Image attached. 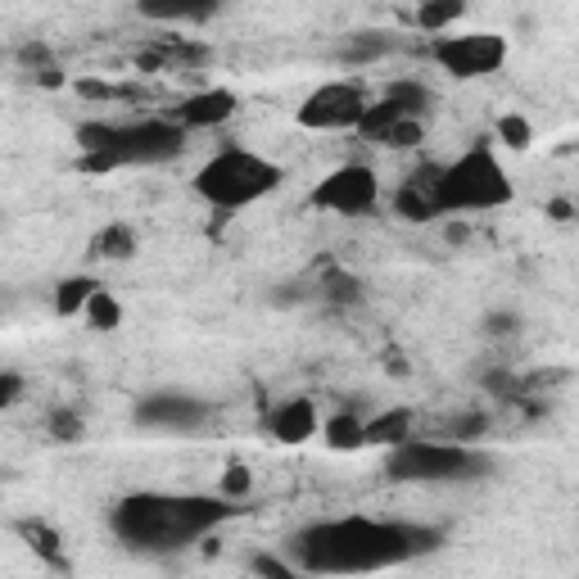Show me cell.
<instances>
[{
  "label": "cell",
  "instance_id": "obj_32",
  "mask_svg": "<svg viewBox=\"0 0 579 579\" xmlns=\"http://www.w3.org/2000/svg\"><path fill=\"white\" fill-rule=\"evenodd\" d=\"M250 566H254L259 579H299L295 566H290V557H276V552H259Z\"/></svg>",
  "mask_w": 579,
  "mask_h": 579
},
{
  "label": "cell",
  "instance_id": "obj_14",
  "mask_svg": "<svg viewBox=\"0 0 579 579\" xmlns=\"http://www.w3.org/2000/svg\"><path fill=\"white\" fill-rule=\"evenodd\" d=\"M408 440H417L408 408H390V412L367 417V449H399Z\"/></svg>",
  "mask_w": 579,
  "mask_h": 579
},
{
  "label": "cell",
  "instance_id": "obj_13",
  "mask_svg": "<svg viewBox=\"0 0 579 579\" xmlns=\"http://www.w3.org/2000/svg\"><path fill=\"white\" fill-rule=\"evenodd\" d=\"M434 181H440V164H421L394 196V213L408 218V222H430L440 218L434 213Z\"/></svg>",
  "mask_w": 579,
  "mask_h": 579
},
{
  "label": "cell",
  "instance_id": "obj_26",
  "mask_svg": "<svg viewBox=\"0 0 579 579\" xmlns=\"http://www.w3.org/2000/svg\"><path fill=\"white\" fill-rule=\"evenodd\" d=\"M218 494L222 498H231V503H250V494H254V475L240 466V462H231L227 471H222V480H218Z\"/></svg>",
  "mask_w": 579,
  "mask_h": 579
},
{
  "label": "cell",
  "instance_id": "obj_15",
  "mask_svg": "<svg viewBox=\"0 0 579 579\" xmlns=\"http://www.w3.org/2000/svg\"><path fill=\"white\" fill-rule=\"evenodd\" d=\"M322 440H326V449H335V453H358V449H367V421L354 417V412H335V417H326V425H322Z\"/></svg>",
  "mask_w": 579,
  "mask_h": 579
},
{
  "label": "cell",
  "instance_id": "obj_33",
  "mask_svg": "<svg viewBox=\"0 0 579 579\" xmlns=\"http://www.w3.org/2000/svg\"><path fill=\"white\" fill-rule=\"evenodd\" d=\"M77 95H86V101H131V91L123 86H109V82H77Z\"/></svg>",
  "mask_w": 579,
  "mask_h": 579
},
{
  "label": "cell",
  "instance_id": "obj_17",
  "mask_svg": "<svg viewBox=\"0 0 579 579\" xmlns=\"http://www.w3.org/2000/svg\"><path fill=\"white\" fill-rule=\"evenodd\" d=\"M19 535L32 544V552L45 561V566H55V570H69L64 561V548H60V535L45 520H19Z\"/></svg>",
  "mask_w": 579,
  "mask_h": 579
},
{
  "label": "cell",
  "instance_id": "obj_11",
  "mask_svg": "<svg viewBox=\"0 0 579 579\" xmlns=\"http://www.w3.org/2000/svg\"><path fill=\"white\" fill-rule=\"evenodd\" d=\"M235 109H240L235 91L213 86V91H196V95H186V101L177 105V114H172V123H181L186 131H204V127H222V123H231V118H235Z\"/></svg>",
  "mask_w": 579,
  "mask_h": 579
},
{
  "label": "cell",
  "instance_id": "obj_20",
  "mask_svg": "<svg viewBox=\"0 0 579 579\" xmlns=\"http://www.w3.org/2000/svg\"><path fill=\"white\" fill-rule=\"evenodd\" d=\"M322 295H326V304L349 308V304L362 299V281H358L354 272H345V267H326V276H322Z\"/></svg>",
  "mask_w": 579,
  "mask_h": 579
},
{
  "label": "cell",
  "instance_id": "obj_7",
  "mask_svg": "<svg viewBox=\"0 0 579 579\" xmlns=\"http://www.w3.org/2000/svg\"><path fill=\"white\" fill-rule=\"evenodd\" d=\"M434 64H440L449 77L457 82H471V77H489L507 64V36L498 32H462V36H440L430 45Z\"/></svg>",
  "mask_w": 579,
  "mask_h": 579
},
{
  "label": "cell",
  "instance_id": "obj_4",
  "mask_svg": "<svg viewBox=\"0 0 579 579\" xmlns=\"http://www.w3.org/2000/svg\"><path fill=\"white\" fill-rule=\"evenodd\" d=\"M516 186L494 150V140H475L453 164H440V181H434V213H494L512 204Z\"/></svg>",
  "mask_w": 579,
  "mask_h": 579
},
{
  "label": "cell",
  "instance_id": "obj_21",
  "mask_svg": "<svg viewBox=\"0 0 579 579\" xmlns=\"http://www.w3.org/2000/svg\"><path fill=\"white\" fill-rule=\"evenodd\" d=\"M462 14H466V6H462V0H440V6H434V0H425V6L417 10V28H421V32H434V36H440L444 28L462 23Z\"/></svg>",
  "mask_w": 579,
  "mask_h": 579
},
{
  "label": "cell",
  "instance_id": "obj_36",
  "mask_svg": "<svg viewBox=\"0 0 579 579\" xmlns=\"http://www.w3.org/2000/svg\"><path fill=\"white\" fill-rule=\"evenodd\" d=\"M385 371H390V376H408L412 367H408V358H403V354H385Z\"/></svg>",
  "mask_w": 579,
  "mask_h": 579
},
{
  "label": "cell",
  "instance_id": "obj_10",
  "mask_svg": "<svg viewBox=\"0 0 579 579\" xmlns=\"http://www.w3.org/2000/svg\"><path fill=\"white\" fill-rule=\"evenodd\" d=\"M209 403L196 394H145L131 408V421L145 430H172V434H190L209 421Z\"/></svg>",
  "mask_w": 579,
  "mask_h": 579
},
{
  "label": "cell",
  "instance_id": "obj_16",
  "mask_svg": "<svg viewBox=\"0 0 579 579\" xmlns=\"http://www.w3.org/2000/svg\"><path fill=\"white\" fill-rule=\"evenodd\" d=\"M408 118H412V114H408L399 101H390V95H380V101H371V105H367V114H362V123H358V136L380 145L385 136H390L399 123H408Z\"/></svg>",
  "mask_w": 579,
  "mask_h": 579
},
{
  "label": "cell",
  "instance_id": "obj_19",
  "mask_svg": "<svg viewBox=\"0 0 579 579\" xmlns=\"http://www.w3.org/2000/svg\"><path fill=\"white\" fill-rule=\"evenodd\" d=\"M91 254H95V259H114V263L131 259V254H136V231H131V227H123V222L105 227L101 235H95V245H91Z\"/></svg>",
  "mask_w": 579,
  "mask_h": 579
},
{
  "label": "cell",
  "instance_id": "obj_9",
  "mask_svg": "<svg viewBox=\"0 0 579 579\" xmlns=\"http://www.w3.org/2000/svg\"><path fill=\"white\" fill-rule=\"evenodd\" d=\"M367 105H371V95H367L358 82H326V86H317L308 101L299 105L295 118H299V127H308V131H345V127L358 131Z\"/></svg>",
  "mask_w": 579,
  "mask_h": 579
},
{
  "label": "cell",
  "instance_id": "obj_28",
  "mask_svg": "<svg viewBox=\"0 0 579 579\" xmlns=\"http://www.w3.org/2000/svg\"><path fill=\"white\" fill-rule=\"evenodd\" d=\"M45 430H51V440H60V444H77L86 425H82V417L73 408H55L51 421H45Z\"/></svg>",
  "mask_w": 579,
  "mask_h": 579
},
{
  "label": "cell",
  "instance_id": "obj_24",
  "mask_svg": "<svg viewBox=\"0 0 579 579\" xmlns=\"http://www.w3.org/2000/svg\"><path fill=\"white\" fill-rule=\"evenodd\" d=\"M390 45L394 41H385V32H358L349 41V51H345V64H371L380 55H390Z\"/></svg>",
  "mask_w": 579,
  "mask_h": 579
},
{
  "label": "cell",
  "instance_id": "obj_37",
  "mask_svg": "<svg viewBox=\"0 0 579 579\" xmlns=\"http://www.w3.org/2000/svg\"><path fill=\"white\" fill-rule=\"evenodd\" d=\"M512 326H516V317H512V313H507V317H503V313H494V317H489V335H503V330H512Z\"/></svg>",
  "mask_w": 579,
  "mask_h": 579
},
{
  "label": "cell",
  "instance_id": "obj_29",
  "mask_svg": "<svg viewBox=\"0 0 579 579\" xmlns=\"http://www.w3.org/2000/svg\"><path fill=\"white\" fill-rule=\"evenodd\" d=\"M19 64H23V73H32V77H41V73L60 69V64H55V55H51V45H45V41H28L23 51H19Z\"/></svg>",
  "mask_w": 579,
  "mask_h": 579
},
{
  "label": "cell",
  "instance_id": "obj_22",
  "mask_svg": "<svg viewBox=\"0 0 579 579\" xmlns=\"http://www.w3.org/2000/svg\"><path fill=\"white\" fill-rule=\"evenodd\" d=\"M82 317H86L91 330H118V326H123V304H118V299L109 295V290L101 285V290H95V299L86 304Z\"/></svg>",
  "mask_w": 579,
  "mask_h": 579
},
{
  "label": "cell",
  "instance_id": "obj_8",
  "mask_svg": "<svg viewBox=\"0 0 579 579\" xmlns=\"http://www.w3.org/2000/svg\"><path fill=\"white\" fill-rule=\"evenodd\" d=\"M308 204L322 213H340V218H367L380 204V177L367 164H345L313 186Z\"/></svg>",
  "mask_w": 579,
  "mask_h": 579
},
{
  "label": "cell",
  "instance_id": "obj_18",
  "mask_svg": "<svg viewBox=\"0 0 579 579\" xmlns=\"http://www.w3.org/2000/svg\"><path fill=\"white\" fill-rule=\"evenodd\" d=\"M95 290H101V281H95V276H69V281H60L55 285V313L60 317L86 313V304L95 299Z\"/></svg>",
  "mask_w": 579,
  "mask_h": 579
},
{
  "label": "cell",
  "instance_id": "obj_34",
  "mask_svg": "<svg viewBox=\"0 0 579 579\" xmlns=\"http://www.w3.org/2000/svg\"><path fill=\"white\" fill-rule=\"evenodd\" d=\"M23 399V376L19 371H0V408H14Z\"/></svg>",
  "mask_w": 579,
  "mask_h": 579
},
{
  "label": "cell",
  "instance_id": "obj_30",
  "mask_svg": "<svg viewBox=\"0 0 579 579\" xmlns=\"http://www.w3.org/2000/svg\"><path fill=\"white\" fill-rule=\"evenodd\" d=\"M453 444H471V440H480V434L489 430V417L485 412H462V417H453Z\"/></svg>",
  "mask_w": 579,
  "mask_h": 579
},
{
  "label": "cell",
  "instance_id": "obj_5",
  "mask_svg": "<svg viewBox=\"0 0 579 579\" xmlns=\"http://www.w3.org/2000/svg\"><path fill=\"white\" fill-rule=\"evenodd\" d=\"M276 186H281V168L254 150H240V145H227V150H218L196 172V196L213 213H235L245 204H259Z\"/></svg>",
  "mask_w": 579,
  "mask_h": 579
},
{
  "label": "cell",
  "instance_id": "obj_3",
  "mask_svg": "<svg viewBox=\"0 0 579 579\" xmlns=\"http://www.w3.org/2000/svg\"><path fill=\"white\" fill-rule=\"evenodd\" d=\"M190 131L172 118H136V123H82L77 127V168L82 172H118V168H155L186 150Z\"/></svg>",
  "mask_w": 579,
  "mask_h": 579
},
{
  "label": "cell",
  "instance_id": "obj_25",
  "mask_svg": "<svg viewBox=\"0 0 579 579\" xmlns=\"http://www.w3.org/2000/svg\"><path fill=\"white\" fill-rule=\"evenodd\" d=\"M385 95H390V101H399V105H403L412 118H425V109L434 105V95H430L421 82H394V86L385 91Z\"/></svg>",
  "mask_w": 579,
  "mask_h": 579
},
{
  "label": "cell",
  "instance_id": "obj_2",
  "mask_svg": "<svg viewBox=\"0 0 579 579\" xmlns=\"http://www.w3.org/2000/svg\"><path fill=\"white\" fill-rule=\"evenodd\" d=\"M235 512H245V503H231L222 494H164L145 489L127 494L109 512V529L118 544L145 557H168L190 544H204L218 525H227Z\"/></svg>",
  "mask_w": 579,
  "mask_h": 579
},
{
  "label": "cell",
  "instance_id": "obj_35",
  "mask_svg": "<svg viewBox=\"0 0 579 579\" xmlns=\"http://www.w3.org/2000/svg\"><path fill=\"white\" fill-rule=\"evenodd\" d=\"M548 218H552V222H570V218H579V204H575V200H552V204H548Z\"/></svg>",
  "mask_w": 579,
  "mask_h": 579
},
{
  "label": "cell",
  "instance_id": "obj_27",
  "mask_svg": "<svg viewBox=\"0 0 579 579\" xmlns=\"http://www.w3.org/2000/svg\"><path fill=\"white\" fill-rule=\"evenodd\" d=\"M498 140L507 145V150H529V145H535V127H529L520 114H503L498 118Z\"/></svg>",
  "mask_w": 579,
  "mask_h": 579
},
{
  "label": "cell",
  "instance_id": "obj_31",
  "mask_svg": "<svg viewBox=\"0 0 579 579\" xmlns=\"http://www.w3.org/2000/svg\"><path fill=\"white\" fill-rule=\"evenodd\" d=\"M425 140V123L421 118H408V123H399L390 136H385L380 145H390V150H412V145H421Z\"/></svg>",
  "mask_w": 579,
  "mask_h": 579
},
{
  "label": "cell",
  "instance_id": "obj_6",
  "mask_svg": "<svg viewBox=\"0 0 579 579\" xmlns=\"http://www.w3.org/2000/svg\"><path fill=\"white\" fill-rule=\"evenodd\" d=\"M489 466L494 462L480 449L453 440H408L385 453V480L394 485H462L489 475Z\"/></svg>",
  "mask_w": 579,
  "mask_h": 579
},
{
  "label": "cell",
  "instance_id": "obj_23",
  "mask_svg": "<svg viewBox=\"0 0 579 579\" xmlns=\"http://www.w3.org/2000/svg\"><path fill=\"white\" fill-rule=\"evenodd\" d=\"M529 385H535V380H525V376H516V371H507V367L485 371V390H489L494 399H503V403H520V399H529Z\"/></svg>",
  "mask_w": 579,
  "mask_h": 579
},
{
  "label": "cell",
  "instance_id": "obj_12",
  "mask_svg": "<svg viewBox=\"0 0 579 579\" xmlns=\"http://www.w3.org/2000/svg\"><path fill=\"white\" fill-rule=\"evenodd\" d=\"M267 434H272L276 444H290V449L308 444L313 434H322L317 403H313V399H285L281 408L267 412Z\"/></svg>",
  "mask_w": 579,
  "mask_h": 579
},
{
  "label": "cell",
  "instance_id": "obj_1",
  "mask_svg": "<svg viewBox=\"0 0 579 579\" xmlns=\"http://www.w3.org/2000/svg\"><path fill=\"white\" fill-rule=\"evenodd\" d=\"M444 548V529L385 516L313 520L290 539V561L308 575H376Z\"/></svg>",
  "mask_w": 579,
  "mask_h": 579
},
{
  "label": "cell",
  "instance_id": "obj_38",
  "mask_svg": "<svg viewBox=\"0 0 579 579\" xmlns=\"http://www.w3.org/2000/svg\"><path fill=\"white\" fill-rule=\"evenodd\" d=\"M466 240H471V227L453 222V227H449V245H466Z\"/></svg>",
  "mask_w": 579,
  "mask_h": 579
}]
</instances>
